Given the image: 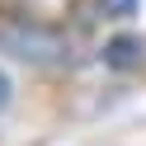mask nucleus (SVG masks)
Returning <instances> with one entry per match:
<instances>
[{
    "label": "nucleus",
    "mask_w": 146,
    "mask_h": 146,
    "mask_svg": "<svg viewBox=\"0 0 146 146\" xmlns=\"http://www.w3.org/2000/svg\"><path fill=\"white\" fill-rule=\"evenodd\" d=\"M0 47L24 61H66L71 57V38L61 29L24 19V14H0Z\"/></svg>",
    "instance_id": "nucleus-1"
},
{
    "label": "nucleus",
    "mask_w": 146,
    "mask_h": 146,
    "mask_svg": "<svg viewBox=\"0 0 146 146\" xmlns=\"http://www.w3.org/2000/svg\"><path fill=\"white\" fill-rule=\"evenodd\" d=\"M104 61L108 66H118V71H132V66H141L146 61V38H113V42H104Z\"/></svg>",
    "instance_id": "nucleus-2"
},
{
    "label": "nucleus",
    "mask_w": 146,
    "mask_h": 146,
    "mask_svg": "<svg viewBox=\"0 0 146 146\" xmlns=\"http://www.w3.org/2000/svg\"><path fill=\"white\" fill-rule=\"evenodd\" d=\"M141 0H99V14L104 19H132Z\"/></svg>",
    "instance_id": "nucleus-3"
},
{
    "label": "nucleus",
    "mask_w": 146,
    "mask_h": 146,
    "mask_svg": "<svg viewBox=\"0 0 146 146\" xmlns=\"http://www.w3.org/2000/svg\"><path fill=\"white\" fill-rule=\"evenodd\" d=\"M10 94H14V80H10V71H0V113H5V104H10Z\"/></svg>",
    "instance_id": "nucleus-4"
}]
</instances>
